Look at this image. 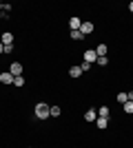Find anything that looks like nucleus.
I'll use <instances>...</instances> for the list:
<instances>
[{
  "label": "nucleus",
  "instance_id": "1",
  "mask_svg": "<svg viewBox=\"0 0 133 148\" xmlns=\"http://www.w3.org/2000/svg\"><path fill=\"white\" fill-rule=\"evenodd\" d=\"M49 108H51L49 104L38 102V104H36V117H38V119H49L51 117V115H49Z\"/></svg>",
  "mask_w": 133,
  "mask_h": 148
},
{
  "label": "nucleus",
  "instance_id": "2",
  "mask_svg": "<svg viewBox=\"0 0 133 148\" xmlns=\"http://www.w3.org/2000/svg\"><path fill=\"white\" fill-rule=\"evenodd\" d=\"M9 73H11L13 77L22 75V64H20V62H11V66H9Z\"/></svg>",
  "mask_w": 133,
  "mask_h": 148
},
{
  "label": "nucleus",
  "instance_id": "3",
  "mask_svg": "<svg viewBox=\"0 0 133 148\" xmlns=\"http://www.w3.org/2000/svg\"><path fill=\"white\" fill-rule=\"evenodd\" d=\"M95 60H98V53H95V49H89V51H84V62L93 64Z\"/></svg>",
  "mask_w": 133,
  "mask_h": 148
},
{
  "label": "nucleus",
  "instance_id": "4",
  "mask_svg": "<svg viewBox=\"0 0 133 148\" xmlns=\"http://www.w3.org/2000/svg\"><path fill=\"white\" fill-rule=\"evenodd\" d=\"M80 25H82V20H80V18H76V16L69 18V29L71 31H80Z\"/></svg>",
  "mask_w": 133,
  "mask_h": 148
},
{
  "label": "nucleus",
  "instance_id": "5",
  "mask_svg": "<svg viewBox=\"0 0 133 148\" xmlns=\"http://www.w3.org/2000/svg\"><path fill=\"white\" fill-rule=\"evenodd\" d=\"M80 33H82V36L93 33V25H91V22H82V25H80Z\"/></svg>",
  "mask_w": 133,
  "mask_h": 148
},
{
  "label": "nucleus",
  "instance_id": "6",
  "mask_svg": "<svg viewBox=\"0 0 133 148\" xmlns=\"http://www.w3.org/2000/svg\"><path fill=\"white\" fill-rule=\"evenodd\" d=\"M0 42H2V44H13V33H11V31H5L2 38H0Z\"/></svg>",
  "mask_w": 133,
  "mask_h": 148
},
{
  "label": "nucleus",
  "instance_id": "7",
  "mask_svg": "<svg viewBox=\"0 0 133 148\" xmlns=\"http://www.w3.org/2000/svg\"><path fill=\"white\" fill-rule=\"evenodd\" d=\"M0 82L2 84H13V75L9 71H5V73H0Z\"/></svg>",
  "mask_w": 133,
  "mask_h": 148
},
{
  "label": "nucleus",
  "instance_id": "8",
  "mask_svg": "<svg viewBox=\"0 0 133 148\" xmlns=\"http://www.w3.org/2000/svg\"><path fill=\"white\" fill-rule=\"evenodd\" d=\"M84 119H87V122H95V119H98V111H93V108H89V111L84 113Z\"/></svg>",
  "mask_w": 133,
  "mask_h": 148
},
{
  "label": "nucleus",
  "instance_id": "9",
  "mask_svg": "<svg viewBox=\"0 0 133 148\" xmlns=\"http://www.w3.org/2000/svg\"><path fill=\"white\" fill-rule=\"evenodd\" d=\"M95 126H98L100 130H104V128L109 126V119H107V117H98V119H95Z\"/></svg>",
  "mask_w": 133,
  "mask_h": 148
},
{
  "label": "nucleus",
  "instance_id": "10",
  "mask_svg": "<svg viewBox=\"0 0 133 148\" xmlns=\"http://www.w3.org/2000/svg\"><path fill=\"white\" fill-rule=\"evenodd\" d=\"M95 53H98V58H104L107 56V44H98V47H95Z\"/></svg>",
  "mask_w": 133,
  "mask_h": 148
},
{
  "label": "nucleus",
  "instance_id": "11",
  "mask_svg": "<svg viewBox=\"0 0 133 148\" xmlns=\"http://www.w3.org/2000/svg\"><path fill=\"white\" fill-rule=\"evenodd\" d=\"M69 75H71V77H80V75H82V69H80V66H71Z\"/></svg>",
  "mask_w": 133,
  "mask_h": 148
},
{
  "label": "nucleus",
  "instance_id": "12",
  "mask_svg": "<svg viewBox=\"0 0 133 148\" xmlns=\"http://www.w3.org/2000/svg\"><path fill=\"white\" fill-rule=\"evenodd\" d=\"M49 115H51V117H60V115H62L60 106H51V108H49Z\"/></svg>",
  "mask_w": 133,
  "mask_h": 148
},
{
  "label": "nucleus",
  "instance_id": "13",
  "mask_svg": "<svg viewBox=\"0 0 133 148\" xmlns=\"http://www.w3.org/2000/svg\"><path fill=\"white\" fill-rule=\"evenodd\" d=\"M109 115H111V111H109V106H102L100 111H98V117H107V119H109Z\"/></svg>",
  "mask_w": 133,
  "mask_h": 148
},
{
  "label": "nucleus",
  "instance_id": "14",
  "mask_svg": "<svg viewBox=\"0 0 133 148\" xmlns=\"http://www.w3.org/2000/svg\"><path fill=\"white\" fill-rule=\"evenodd\" d=\"M115 99H118V104H127V102H129L127 93H118V95H115Z\"/></svg>",
  "mask_w": 133,
  "mask_h": 148
},
{
  "label": "nucleus",
  "instance_id": "15",
  "mask_svg": "<svg viewBox=\"0 0 133 148\" xmlns=\"http://www.w3.org/2000/svg\"><path fill=\"white\" fill-rule=\"evenodd\" d=\"M95 64H100V66H107L109 64V58L104 56V58H98V60H95Z\"/></svg>",
  "mask_w": 133,
  "mask_h": 148
},
{
  "label": "nucleus",
  "instance_id": "16",
  "mask_svg": "<svg viewBox=\"0 0 133 148\" xmlns=\"http://www.w3.org/2000/svg\"><path fill=\"white\" fill-rule=\"evenodd\" d=\"M13 84H16V86H25V77H13Z\"/></svg>",
  "mask_w": 133,
  "mask_h": 148
},
{
  "label": "nucleus",
  "instance_id": "17",
  "mask_svg": "<svg viewBox=\"0 0 133 148\" xmlns=\"http://www.w3.org/2000/svg\"><path fill=\"white\" fill-rule=\"evenodd\" d=\"M124 106V113H133V102H127V104H122Z\"/></svg>",
  "mask_w": 133,
  "mask_h": 148
},
{
  "label": "nucleus",
  "instance_id": "18",
  "mask_svg": "<svg viewBox=\"0 0 133 148\" xmlns=\"http://www.w3.org/2000/svg\"><path fill=\"white\" fill-rule=\"evenodd\" d=\"M71 38H73V40H82V33H80V31H71Z\"/></svg>",
  "mask_w": 133,
  "mask_h": 148
},
{
  "label": "nucleus",
  "instance_id": "19",
  "mask_svg": "<svg viewBox=\"0 0 133 148\" xmlns=\"http://www.w3.org/2000/svg\"><path fill=\"white\" fill-rule=\"evenodd\" d=\"M0 9H2V11H7V13H9V11H11V9H13V7H11V5H7V2H0Z\"/></svg>",
  "mask_w": 133,
  "mask_h": 148
},
{
  "label": "nucleus",
  "instance_id": "20",
  "mask_svg": "<svg viewBox=\"0 0 133 148\" xmlns=\"http://www.w3.org/2000/svg\"><path fill=\"white\" fill-rule=\"evenodd\" d=\"M80 69H82V73H87L89 69H91V64H89V62H82V66H80Z\"/></svg>",
  "mask_w": 133,
  "mask_h": 148
},
{
  "label": "nucleus",
  "instance_id": "21",
  "mask_svg": "<svg viewBox=\"0 0 133 148\" xmlns=\"http://www.w3.org/2000/svg\"><path fill=\"white\" fill-rule=\"evenodd\" d=\"M13 51V44H5V53H11Z\"/></svg>",
  "mask_w": 133,
  "mask_h": 148
},
{
  "label": "nucleus",
  "instance_id": "22",
  "mask_svg": "<svg viewBox=\"0 0 133 148\" xmlns=\"http://www.w3.org/2000/svg\"><path fill=\"white\" fill-rule=\"evenodd\" d=\"M0 18H2V20H7V18H9V13H7V11H0Z\"/></svg>",
  "mask_w": 133,
  "mask_h": 148
},
{
  "label": "nucleus",
  "instance_id": "23",
  "mask_svg": "<svg viewBox=\"0 0 133 148\" xmlns=\"http://www.w3.org/2000/svg\"><path fill=\"white\" fill-rule=\"evenodd\" d=\"M127 97H129V102H133V91H129V93H127Z\"/></svg>",
  "mask_w": 133,
  "mask_h": 148
},
{
  "label": "nucleus",
  "instance_id": "24",
  "mask_svg": "<svg viewBox=\"0 0 133 148\" xmlns=\"http://www.w3.org/2000/svg\"><path fill=\"white\" fill-rule=\"evenodd\" d=\"M2 53H5V44L0 42V56H2Z\"/></svg>",
  "mask_w": 133,
  "mask_h": 148
},
{
  "label": "nucleus",
  "instance_id": "25",
  "mask_svg": "<svg viewBox=\"0 0 133 148\" xmlns=\"http://www.w3.org/2000/svg\"><path fill=\"white\" fill-rule=\"evenodd\" d=\"M129 11L133 13V0H131V2H129Z\"/></svg>",
  "mask_w": 133,
  "mask_h": 148
}]
</instances>
